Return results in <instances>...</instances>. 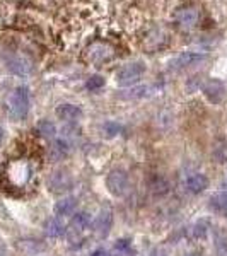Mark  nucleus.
<instances>
[{
  "label": "nucleus",
  "mask_w": 227,
  "mask_h": 256,
  "mask_svg": "<svg viewBox=\"0 0 227 256\" xmlns=\"http://www.w3.org/2000/svg\"><path fill=\"white\" fill-rule=\"evenodd\" d=\"M190 256H202V253H192Z\"/></svg>",
  "instance_id": "28"
},
{
  "label": "nucleus",
  "mask_w": 227,
  "mask_h": 256,
  "mask_svg": "<svg viewBox=\"0 0 227 256\" xmlns=\"http://www.w3.org/2000/svg\"><path fill=\"white\" fill-rule=\"evenodd\" d=\"M106 132H108L110 137H113V135H116L120 132V126L116 125V123H106Z\"/></svg>",
  "instance_id": "25"
},
{
  "label": "nucleus",
  "mask_w": 227,
  "mask_h": 256,
  "mask_svg": "<svg viewBox=\"0 0 227 256\" xmlns=\"http://www.w3.org/2000/svg\"><path fill=\"white\" fill-rule=\"evenodd\" d=\"M111 226H113V212H111L110 207L102 208L101 212H99V216L96 217V220L92 222V230L94 234H96L98 238H106L111 229Z\"/></svg>",
  "instance_id": "7"
},
{
  "label": "nucleus",
  "mask_w": 227,
  "mask_h": 256,
  "mask_svg": "<svg viewBox=\"0 0 227 256\" xmlns=\"http://www.w3.org/2000/svg\"><path fill=\"white\" fill-rule=\"evenodd\" d=\"M108 256H111V254H110V253H108Z\"/></svg>",
  "instance_id": "29"
},
{
  "label": "nucleus",
  "mask_w": 227,
  "mask_h": 256,
  "mask_svg": "<svg viewBox=\"0 0 227 256\" xmlns=\"http://www.w3.org/2000/svg\"><path fill=\"white\" fill-rule=\"evenodd\" d=\"M174 19L183 30H193L196 26L198 19H200V12H198L196 7H183V9L176 12Z\"/></svg>",
  "instance_id": "8"
},
{
  "label": "nucleus",
  "mask_w": 227,
  "mask_h": 256,
  "mask_svg": "<svg viewBox=\"0 0 227 256\" xmlns=\"http://www.w3.org/2000/svg\"><path fill=\"white\" fill-rule=\"evenodd\" d=\"M90 256H108V251H104V250H96Z\"/></svg>",
  "instance_id": "26"
},
{
  "label": "nucleus",
  "mask_w": 227,
  "mask_h": 256,
  "mask_svg": "<svg viewBox=\"0 0 227 256\" xmlns=\"http://www.w3.org/2000/svg\"><path fill=\"white\" fill-rule=\"evenodd\" d=\"M7 67H9L14 74H18V76H26V74H30V70H31L30 62L19 55L9 56V58H7Z\"/></svg>",
  "instance_id": "14"
},
{
  "label": "nucleus",
  "mask_w": 227,
  "mask_h": 256,
  "mask_svg": "<svg viewBox=\"0 0 227 256\" xmlns=\"http://www.w3.org/2000/svg\"><path fill=\"white\" fill-rule=\"evenodd\" d=\"M148 90H150V88L148 86H140V88H134L132 90H128L130 94H126V96H122V98H142V96H147Z\"/></svg>",
  "instance_id": "22"
},
{
  "label": "nucleus",
  "mask_w": 227,
  "mask_h": 256,
  "mask_svg": "<svg viewBox=\"0 0 227 256\" xmlns=\"http://www.w3.org/2000/svg\"><path fill=\"white\" fill-rule=\"evenodd\" d=\"M56 116L64 122H77L82 116V110L80 106L77 104H70V102H65V104H60L58 108L55 110Z\"/></svg>",
  "instance_id": "12"
},
{
  "label": "nucleus",
  "mask_w": 227,
  "mask_h": 256,
  "mask_svg": "<svg viewBox=\"0 0 227 256\" xmlns=\"http://www.w3.org/2000/svg\"><path fill=\"white\" fill-rule=\"evenodd\" d=\"M2 137H4V132H2V128H0V144H2Z\"/></svg>",
  "instance_id": "27"
},
{
  "label": "nucleus",
  "mask_w": 227,
  "mask_h": 256,
  "mask_svg": "<svg viewBox=\"0 0 227 256\" xmlns=\"http://www.w3.org/2000/svg\"><path fill=\"white\" fill-rule=\"evenodd\" d=\"M113 55H114L113 46H110L104 41H94V43L86 50L84 56L90 64H104V62L113 58Z\"/></svg>",
  "instance_id": "5"
},
{
  "label": "nucleus",
  "mask_w": 227,
  "mask_h": 256,
  "mask_svg": "<svg viewBox=\"0 0 227 256\" xmlns=\"http://www.w3.org/2000/svg\"><path fill=\"white\" fill-rule=\"evenodd\" d=\"M77 207V202L76 198L68 196V198H64V200L56 202L55 205V214L56 216H72L74 210Z\"/></svg>",
  "instance_id": "15"
},
{
  "label": "nucleus",
  "mask_w": 227,
  "mask_h": 256,
  "mask_svg": "<svg viewBox=\"0 0 227 256\" xmlns=\"http://www.w3.org/2000/svg\"><path fill=\"white\" fill-rule=\"evenodd\" d=\"M205 58H207V55L202 52H184V53H181L171 65L174 68H188V67H193V65L202 64Z\"/></svg>",
  "instance_id": "11"
},
{
  "label": "nucleus",
  "mask_w": 227,
  "mask_h": 256,
  "mask_svg": "<svg viewBox=\"0 0 227 256\" xmlns=\"http://www.w3.org/2000/svg\"><path fill=\"white\" fill-rule=\"evenodd\" d=\"M114 250L120 251V253H128L132 250V242L128 239H120V241H116V244H114Z\"/></svg>",
  "instance_id": "24"
},
{
  "label": "nucleus",
  "mask_w": 227,
  "mask_h": 256,
  "mask_svg": "<svg viewBox=\"0 0 227 256\" xmlns=\"http://www.w3.org/2000/svg\"><path fill=\"white\" fill-rule=\"evenodd\" d=\"M210 208L216 210L218 214H226L227 212V193L220 192L210 198Z\"/></svg>",
  "instance_id": "16"
},
{
  "label": "nucleus",
  "mask_w": 227,
  "mask_h": 256,
  "mask_svg": "<svg viewBox=\"0 0 227 256\" xmlns=\"http://www.w3.org/2000/svg\"><path fill=\"white\" fill-rule=\"evenodd\" d=\"M36 130H38V134L44 138H53L56 134V128L50 120H41L38 125H36Z\"/></svg>",
  "instance_id": "17"
},
{
  "label": "nucleus",
  "mask_w": 227,
  "mask_h": 256,
  "mask_svg": "<svg viewBox=\"0 0 227 256\" xmlns=\"http://www.w3.org/2000/svg\"><path fill=\"white\" fill-rule=\"evenodd\" d=\"M67 152H68L67 144H65L64 140H58V142H55L52 147V158L53 159H62V158L67 156Z\"/></svg>",
  "instance_id": "19"
},
{
  "label": "nucleus",
  "mask_w": 227,
  "mask_h": 256,
  "mask_svg": "<svg viewBox=\"0 0 227 256\" xmlns=\"http://www.w3.org/2000/svg\"><path fill=\"white\" fill-rule=\"evenodd\" d=\"M106 186H108L110 193L114 196L125 195L126 188H128V174L123 169H113L106 178Z\"/></svg>",
  "instance_id": "6"
},
{
  "label": "nucleus",
  "mask_w": 227,
  "mask_h": 256,
  "mask_svg": "<svg viewBox=\"0 0 227 256\" xmlns=\"http://www.w3.org/2000/svg\"><path fill=\"white\" fill-rule=\"evenodd\" d=\"M90 227V216L88 212H79L76 217L70 220L68 229H67V236L70 239V242H79L84 234L88 232V229Z\"/></svg>",
  "instance_id": "4"
},
{
  "label": "nucleus",
  "mask_w": 227,
  "mask_h": 256,
  "mask_svg": "<svg viewBox=\"0 0 227 256\" xmlns=\"http://www.w3.org/2000/svg\"><path fill=\"white\" fill-rule=\"evenodd\" d=\"M7 111L12 120H24L30 111V90L24 86L14 89L7 98Z\"/></svg>",
  "instance_id": "2"
},
{
  "label": "nucleus",
  "mask_w": 227,
  "mask_h": 256,
  "mask_svg": "<svg viewBox=\"0 0 227 256\" xmlns=\"http://www.w3.org/2000/svg\"><path fill=\"white\" fill-rule=\"evenodd\" d=\"M207 222L202 220L198 222V224H195V227H193V236L195 238H205V234H207Z\"/></svg>",
  "instance_id": "23"
},
{
  "label": "nucleus",
  "mask_w": 227,
  "mask_h": 256,
  "mask_svg": "<svg viewBox=\"0 0 227 256\" xmlns=\"http://www.w3.org/2000/svg\"><path fill=\"white\" fill-rule=\"evenodd\" d=\"M86 88L89 90H99L101 88H104V77H101V76L89 77L88 82H86Z\"/></svg>",
  "instance_id": "21"
},
{
  "label": "nucleus",
  "mask_w": 227,
  "mask_h": 256,
  "mask_svg": "<svg viewBox=\"0 0 227 256\" xmlns=\"http://www.w3.org/2000/svg\"><path fill=\"white\" fill-rule=\"evenodd\" d=\"M208 188V178L202 172H195L186 180V190L193 195H198V193L205 192Z\"/></svg>",
  "instance_id": "13"
},
{
  "label": "nucleus",
  "mask_w": 227,
  "mask_h": 256,
  "mask_svg": "<svg viewBox=\"0 0 227 256\" xmlns=\"http://www.w3.org/2000/svg\"><path fill=\"white\" fill-rule=\"evenodd\" d=\"M150 188L154 190L156 193H166L168 192V188H169V184H168V181L164 180L162 176H156L154 180H152V183H150Z\"/></svg>",
  "instance_id": "20"
},
{
  "label": "nucleus",
  "mask_w": 227,
  "mask_h": 256,
  "mask_svg": "<svg viewBox=\"0 0 227 256\" xmlns=\"http://www.w3.org/2000/svg\"><path fill=\"white\" fill-rule=\"evenodd\" d=\"M146 74V65L142 62H134V64H126L116 72V82L123 88L126 86H134L142 79Z\"/></svg>",
  "instance_id": "3"
},
{
  "label": "nucleus",
  "mask_w": 227,
  "mask_h": 256,
  "mask_svg": "<svg viewBox=\"0 0 227 256\" xmlns=\"http://www.w3.org/2000/svg\"><path fill=\"white\" fill-rule=\"evenodd\" d=\"M4 178H6L7 186L24 188L32 178V168H31V164L24 159L12 160V162L7 164L6 171H4Z\"/></svg>",
  "instance_id": "1"
},
{
  "label": "nucleus",
  "mask_w": 227,
  "mask_h": 256,
  "mask_svg": "<svg viewBox=\"0 0 227 256\" xmlns=\"http://www.w3.org/2000/svg\"><path fill=\"white\" fill-rule=\"evenodd\" d=\"M44 230H46V234L50 238H60L65 229L58 218H50L46 222V226H44Z\"/></svg>",
  "instance_id": "18"
},
{
  "label": "nucleus",
  "mask_w": 227,
  "mask_h": 256,
  "mask_svg": "<svg viewBox=\"0 0 227 256\" xmlns=\"http://www.w3.org/2000/svg\"><path fill=\"white\" fill-rule=\"evenodd\" d=\"M48 188L55 193L67 192V190L72 188V176H70L67 171H64V169L55 171L48 180Z\"/></svg>",
  "instance_id": "9"
},
{
  "label": "nucleus",
  "mask_w": 227,
  "mask_h": 256,
  "mask_svg": "<svg viewBox=\"0 0 227 256\" xmlns=\"http://www.w3.org/2000/svg\"><path fill=\"white\" fill-rule=\"evenodd\" d=\"M204 94L207 96V99L214 104L220 102L226 96V86L224 82L217 80V79H210L207 84L204 86Z\"/></svg>",
  "instance_id": "10"
}]
</instances>
